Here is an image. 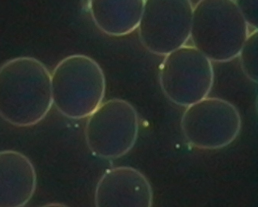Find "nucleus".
Returning a JSON list of instances; mask_svg holds the SVG:
<instances>
[{"instance_id":"nucleus-9","label":"nucleus","mask_w":258,"mask_h":207,"mask_svg":"<svg viewBox=\"0 0 258 207\" xmlns=\"http://www.w3.org/2000/svg\"><path fill=\"white\" fill-rule=\"evenodd\" d=\"M37 188V173L30 159L14 150L0 152V207L27 205Z\"/></svg>"},{"instance_id":"nucleus-11","label":"nucleus","mask_w":258,"mask_h":207,"mask_svg":"<svg viewBox=\"0 0 258 207\" xmlns=\"http://www.w3.org/2000/svg\"><path fill=\"white\" fill-rule=\"evenodd\" d=\"M258 33L254 30L247 36L239 56L242 69L246 77L257 83Z\"/></svg>"},{"instance_id":"nucleus-4","label":"nucleus","mask_w":258,"mask_h":207,"mask_svg":"<svg viewBox=\"0 0 258 207\" xmlns=\"http://www.w3.org/2000/svg\"><path fill=\"white\" fill-rule=\"evenodd\" d=\"M88 117L85 129L86 144L96 156L119 159L136 144L139 117L129 102L121 99L102 102Z\"/></svg>"},{"instance_id":"nucleus-1","label":"nucleus","mask_w":258,"mask_h":207,"mask_svg":"<svg viewBox=\"0 0 258 207\" xmlns=\"http://www.w3.org/2000/svg\"><path fill=\"white\" fill-rule=\"evenodd\" d=\"M51 74L31 57L10 59L0 67V117L19 127L34 126L52 106Z\"/></svg>"},{"instance_id":"nucleus-12","label":"nucleus","mask_w":258,"mask_h":207,"mask_svg":"<svg viewBox=\"0 0 258 207\" xmlns=\"http://www.w3.org/2000/svg\"><path fill=\"white\" fill-rule=\"evenodd\" d=\"M242 15L249 27L257 30L258 1L257 0H234Z\"/></svg>"},{"instance_id":"nucleus-6","label":"nucleus","mask_w":258,"mask_h":207,"mask_svg":"<svg viewBox=\"0 0 258 207\" xmlns=\"http://www.w3.org/2000/svg\"><path fill=\"white\" fill-rule=\"evenodd\" d=\"M192 13L191 0H145L138 27L143 46L152 54L165 56L185 45Z\"/></svg>"},{"instance_id":"nucleus-3","label":"nucleus","mask_w":258,"mask_h":207,"mask_svg":"<svg viewBox=\"0 0 258 207\" xmlns=\"http://www.w3.org/2000/svg\"><path fill=\"white\" fill-rule=\"evenodd\" d=\"M53 104L69 119L90 116L100 106L106 93V78L94 59L73 54L63 59L51 74Z\"/></svg>"},{"instance_id":"nucleus-8","label":"nucleus","mask_w":258,"mask_h":207,"mask_svg":"<svg viewBox=\"0 0 258 207\" xmlns=\"http://www.w3.org/2000/svg\"><path fill=\"white\" fill-rule=\"evenodd\" d=\"M95 204L97 207H151L153 191L144 174L132 167L108 169L96 185Z\"/></svg>"},{"instance_id":"nucleus-7","label":"nucleus","mask_w":258,"mask_h":207,"mask_svg":"<svg viewBox=\"0 0 258 207\" xmlns=\"http://www.w3.org/2000/svg\"><path fill=\"white\" fill-rule=\"evenodd\" d=\"M237 108L220 98L206 97L187 106L181 120L186 140L197 149L216 150L228 146L241 130Z\"/></svg>"},{"instance_id":"nucleus-10","label":"nucleus","mask_w":258,"mask_h":207,"mask_svg":"<svg viewBox=\"0 0 258 207\" xmlns=\"http://www.w3.org/2000/svg\"><path fill=\"white\" fill-rule=\"evenodd\" d=\"M145 0H89L92 21L112 37L127 35L138 28Z\"/></svg>"},{"instance_id":"nucleus-5","label":"nucleus","mask_w":258,"mask_h":207,"mask_svg":"<svg viewBox=\"0 0 258 207\" xmlns=\"http://www.w3.org/2000/svg\"><path fill=\"white\" fill-rule=\"evenodd\" d=\"M159 81L170 101L187 107L211 92L214 83L213 64L194 46L184 45L165 55L160 67Z\"/></svg>"},{"instance_id":"nucleus-2","label":"nucleus","mask_w":258,"mask_h":207,"mask_svg":"<svg viewBox=\"0 0 258 207\" xmlns=\"http://www.w3.org/2000/svg\"><path fill=\"white\" fill-rule=\"evenodd\" d=\"M248 34V24L234 0H200L193 7L190 38L210 61L238 57Z\"/></svg>"}]
</instances>
